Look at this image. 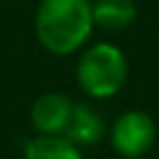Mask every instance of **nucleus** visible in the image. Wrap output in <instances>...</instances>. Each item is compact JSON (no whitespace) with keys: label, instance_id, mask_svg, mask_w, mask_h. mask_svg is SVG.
<instances>
[{"label":"nucleus","instance_id":"obj_1","mask_svg":"<svg viewBox=\"0 0 159 159\" xmlns=\"http://www.w3.org/2000/svg\"><path fill=\"white\" fill-rule=\"evenodd\" d=\"M94 28L91 0H40L35 10V38L54 56L75 54Z\"/></svg>","mask_w":159,"mask_h":159},{"label":"nucleus","instance_id":"obj_2","mask_svg":"<svg viewBox=\"0 0 159 159\" xmlns=\"http://www.w3.org/2000/svg\"><path fill=\"white\" fill-rule=\"evenodd\" d=\"M77 84L89 98L105 101L122 91L129 77V61L112 42H96L77 61Z\"/></svg>","mask_w":159,"mask_h":159},{"label":"nucleus","instance_id":"obj_3","mask_svg":"<svg viewBox=\"0 0 159 159\" xmlns=\"http://www.w3.org/2000/svg\"><path fill=\"white\" fill-rule=\"evenodd\" d=\"M115 152L124 159H140L157 140V124L145 110H126L108 131Z\"/></svg>","mask_w":159,"mask_h":159},{"label":"nucleus","instance_id":"obj_4","mask_svg":"<svg viewBox=\"0 0 159 159\" xmlns=\"http://www.w3.org/2000/svg\"><path fill=\"white\" fill-rule=\"evenodd\" d=\"M75 103L61 91H47L30 105V124L38 134H66Z\"/></svg>","mask_w":159,"mask_h":159},{"label":"nucleus","instance_id":"obj_5","mask_svg":"<svg viewBox=\"0 0 159 159\" xmlns=\"http://www.w3.org/2000/svg\"><path fill=\"white\" fill-rule=\"evenodd\" d=\"M105 134H108V129H105V122L98 115V110H94L89 103H75L73 117L63 134L66 138H70L77 148H89V145L103 140Z\"/></svg>","mask_w":159,"mask_h":159},{"label":"nucleus","instance_id":"obj_6","mask_svg":"<svg viewBox=\"0 0 159 159\" xmlns=\"http://www.w3.org/2000/svg\"><path fill=\"white\" fill-rule=\"evenodd\" d=\"M91 12H94V24L108 33L129 28L138 14L134 0H91Z\"/></svg>","mask_w":159,"mask_h":159},{"label":"nucleus","instance_id":"obj_7","mask_svg":"<svg viewBox=\"0 0 159 159\" xmlns=\"http://www.w3.org/2000/svg\"><path fill=\"white\" fill-rule=\"evenodd\" d=\"M24 159H84L80 148L63 134H38L26 143Z\"/></svg>","mask_w":159,"mask_h":159}]
</instances>
